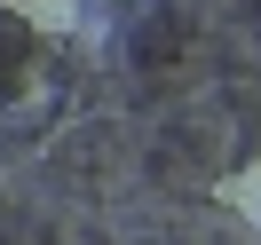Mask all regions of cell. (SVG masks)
I'll list each match as a JSON object with an SVG mask.
<instances>
[{
	"instance_id": "cell-1",
	"label": "cell",
	"mask_w": 261,
	"mask_h": 245,
	"mask_svg": "<svg viewBox=\"0 0 261 245\" xmlns=\"http://www.w3.org/2000/svg\"><path fill=\"white\" fill-rule=\"evenodd\" d=\"M8 8H16V24H32V32H48V40L80 32V16H87V0H8Z\"/></svg>"
},
{
	"instance_id": "cell-2",
	"label": "cell",
	"mask_w": 261,
	"mask_h": 245,
	"mask_svg": "<svg viewBox=\"0 0 261 245\" xmlns=\"http://www.w3.org/2000/svg\"><path fill=\"white\" fill-rule=\"evenodd\" d=\"M214 198H222L238 222H261V158H253V166H238V174H222V190H214Z\"/></svg>"
}]
</instances>
